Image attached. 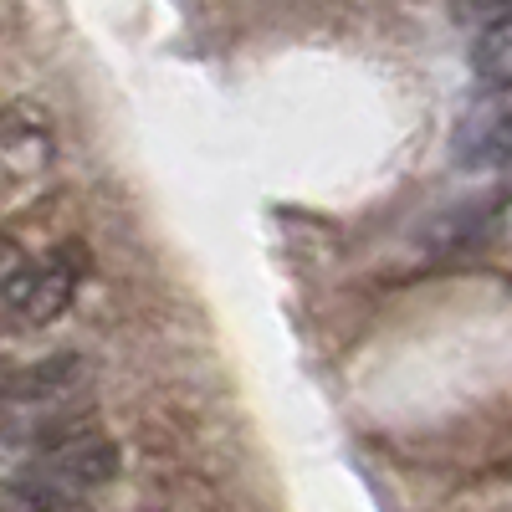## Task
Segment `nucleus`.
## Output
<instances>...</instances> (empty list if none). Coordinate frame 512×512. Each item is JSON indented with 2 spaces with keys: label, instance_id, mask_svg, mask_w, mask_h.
<instances>
[{
  "label": "nucleus",
  "instance_id": "obj_1",
  "mask_svg": "<svg viewBox=\"0 0 512 512\" xmlns=\"http://www.w3.org/2000/svg\"><path fill=\"white\" fill-rule=\"evenodd\" d=\"M118 472V446L98 425H67V431L36 441L26 456L11 451V477L0 492V512H41L57 502H82L108 487Z\"/></svg>",
  "mask_w": 512,
  "mask_h": 512
},
{
  "label": "nucleus",
  "instance_id": "obj_2",
  "mask_svg": "<svg viewBox=\"0 0 512 512\" xmlns=\"http://www.w3.org/2000/svg\"><path fill=\"white\" fill-rule=\"evenodd\" d=\"M77 277H82L77 251H52V256H36V262H16L6 277L11 323L16 328H47L52 318H62V308L77 292Z\"/></svg>",
  "mask_w": 512,
  "mask_h": 512
},
{
  "label": "nucleus",
  "instance_id": "obj_3",
  "mask_svg": "<svg viewBox=\"0 0 512 512\" xmlns=\"http://www.w3.org/2000/svg\"><path fill=\"white\" fill-rule=\"evenodd\" d=\"M451 154L472 169L512 164V88H487L472 108L461 113Z\"/></svg>",
  "mask_w": 512,
  "mask_h": 512
},
{
  "label": "nucleus",
  "instance_id": "obj_4",
  "mask_svg": "<svg viewBox=\"0 0 512 512\" xmlns=\"http://www.w3.org/2000/svg\"><path fill=\"white\" fill-rule=\"evenodd\" d=\"M0 154H6V169H11L16 180H21V175H41V169L52 164V134H47L41 123H21V118H11Z\"/></svg>",
  "mask_w": 512,
  "mask_h": 512
},
{
  "label": "nucleus",
  "instance_id": "obj_5",
  "mask_svg": "<svg viewBox=\"0 0 512 512\" xmlns=\"http://www.w3.org/2000/svg\"><path fill=\"white\" fill-rule=\"evenodd\" d=\"M472 67L487 88H512V21L482 26V36L472 41Z\"/></svg>",
  "mask_w": 512,
  "mask_h": 512
},
{
  "label": "nucleus",
  "instance_id": "obj_6",
  "mask_svg": "<svg viewBox=\"0 0 512 512\" xmlns=\"http://www.w3.org/2000/svg\"><path fill=\"white\" fill-rule=\"evenodd\" d=\"M461 11L482 26H502V21H512V0H461Z\"/></svg>",
  "mask_w": 512,
  "mask_h": 512
},
{
  "label": "nucleus",
  "instance_id": "obj_7",
  "mask_svg": "<svg viewBox=\"0 0 512 512\" xmlns=\"http://www.w3.org/2000/svg\"><path fill=\"white\" fill-rule=\"evenodd\" d=\"M41 512H88V502H57V507H41Z\"/></svg>",
  "mask_w": 512,
  "mask_h": 512
}]
</instances>
